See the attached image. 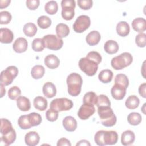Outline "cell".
<instances>
[{
  "label": "cell",
  "instance_id": "1",
  "mask_svg": "<svg viewBox=\"0 0 146 146\" xmlns=\"http://www.w3.org/2000/svg\"><path fill=\"white\" fill-rule=\"evenodd\" d=\"M117 140L118 135L114 131H98L94 136L95 143L100 146L114 145L117 143Z\"/></svg>",
  "mask_w": 146,
  "mask_h": 146
},
{
  "label": "cell",
  "instance_id": "2",
  "mask_svg": "<svg viewBox=\"0 0 146 146\" xmlns=\"http://www.w3.org/2000/svg\"><path fill=\"white\" fill-rule=\"evenodd\" d=\"M98 113L103 125L110 127L115 125L117 120L116 116L110 106L98 107Z\"/></svg>",
  "mask_w": 146,
  "mask_h": 146
},
{
  "label": "cell",
  "instance_id": "3",
  "mask_svg": "<svg viewBox=\"0 0 146 146\" xmlns=\"http://www.w3.org/2000/svg\"><path fill=\"white\" fill-rule=\"evenodd\" d=\"M83 80L82 76L77 73H71L67 78L68 94L73 96H78L81 92Z\"/></svg>",
  "mask_w": 146,
  "mask_h": 146
},
{
  "label": "cell",
  "instance_id": "4",
  "mask_svg": "<svg viewBox=\"0 0 146 146\" xmlns=\"http://www.w3.org/2000/svg\"><path fill=\"white\" fill-rule=\"evenodd\" d=\"M133 61V57L129 52H123L112 58L111 63L112 67L116 70H121L129 66Z\"/></svg>",
  "mask_w": 146,
  "mask_h": 146
},
{
  "label": "cell",
  "instance_id": "5",
  "mask_svg": "<svg viewBox=\"0 0 146 146\" xmlns=\"http://www.w3.org/2000/svg\"><path fill=\"white\" fill-rule=\"evenodd\" d=\"M80 69L87 75L94 76L98 71V64L86 57L81 58L78 63Z\"/></svg>",
  "mask_w": 146,
  "mask_h": 146
},
{
  "label": "cell",
  "instance_id": "6",
  "mask_svg": "<svg viewBox=\"0 0 146 146\" xmlns=\"http://www.w3.org/2000/svg\"><path fill=\"white\" fill-rule=\"evenodd\" d=\"M73 107V102L71 100L66 98H56L51 101L50 107L58 112L68 111Z\"/></svg>",
  "mask_w": 146,
  "mask_h": 146
},
{
  "label": "cell",
  "instance_id": "7",
  "mask_svg": "<svg viewBox=\"0 0 146 146\" xmlns=\"http://www.w3.org/2000/svg\"><path fill=\"white\" fill-rule=\"evenodd\" d=\"M44 43L45 47L51 50H59L63 44V41L55 35L48 34L42 38Z\"/></svg>",
  "mask_w": 146,
  "mask_h": 146
},
{
  "label": "cell",
  "instance_id": "8",
  "mask_svg": "<svg viewBox=\"0 0 146 146\" xmlns=\"http://www.w3.org/2000/svg\"><path fill=\"white\" fill-rule=\"evenodd\" d=\"M62 17L67 21L71 20L74 15L75 1L74 0H63L61 2Z\"/></svg>",
  "mask_w": 146,
  "mask_h": 146
},
{
  "label": "cell",
  "instance_id": "9",
  "mask_svg": "<svg viewBox=\"0 0 146 146\" xmlns=\"http://www.w3.org/2000/svg\"><path fill=\"white\" fill-rule=\"evenodd\" d=\"M18 70L14 66L7 67L1 73V83L8 86L12 83L14 79L18 75Z\"/></svg>",
  "mask_w": 146,
  "mask_h": 146
},
{
  "label": "cell",
  "instance_id": "10",
  "mask_svg": "<svg viewBox=\"0 0 146 146\" xmlns=\"http://www.w3.org/2000/svg\"><path fill=\"white\" fill-rule=\"evenodd\" d=\"M91 21L88 16L82 15L79 16L73 25V29L76 33H81L86 30L90 26Z\"/></svg>",
  "mask_w": 146,
  "mask_h": 146
},
{
  "label": "cell",
  "instance_id": "11",
  "mask_svg": "<svg viewBox=\"0 0 146 146\" xmlns=\"http://www.w3.org/2000/svg\"><path fill=\"white\" fill-rule=\"evenodd\" d=\"M95 112V108L94 105L83 103L80 107L78 116L82 120H87Z\"/></svg>",
  "mask_w": 146,
  "mask_h": 146
},
{
  "label": "cell",
  "instance_id": "12",
  "mask_svg": "<svg viewBox=\"0 0 146 146\" xmlns=\"http://www.w3.org/2000/svg\"><path fill=\"white\" fill-rule=\"evenodd\" d=\"M126 90L124 86L118 84H115L111 88V92L112 97L116 100H121L123 99L125 94H126Z\"/></svg>",
  "mask_w": 146,
  "mask_h": 146
},
{
  "label": "cell",
  "instance_id": "13",
  "mask_svg": "<svg viewBox=\"0 0 146 146\" xmlns=\"http://www.w3.org/2000/svg\"><path fill=\"white\" fill-rule=\"evenodd\" d=\"M27 41L22 37L17 38L13 44L14 51L17 53H22L25 52L27 48Z\"/></svg>",
  "mask_w": 146,
  "mask_h": 146
},
{
  "label": "cell",
  "instance_id": "14",
  "mask_svg": "<svg viewBox=\"0 0 146 146\" xmlns=\"http://www.w3.org/2000/svg\"><path fill=\"white\" fill-rule=\"evenodd\" d=\"M40 140L39 134L35 131H30L27 133L25 136V141L28 146H35Z\"/></svg>",
  "mask_w": 146,
  "mask_h": 146
},
{
  "label": "cell",
  "instance_id": "15",
  "mask_svg": "<svg viewBox=\"0 0 146 146\" xmlns=\"http://www.w3.org/2000/svg\"><path fill=\"white\" fill-rule=\"evenodd\" d=\"M0 38L2 43H10L14 38L13 32L7 28H1L0 29Z\"/></svg>",
  "mask_w": 146,
  "mask_h": 146
},
{
  "label": "cell",
  "instance_id": "16",
  "mask_svg": "<svg viewBox=\"0 0 146 146\" xmlns=\"http://www.w3.org/2000/svg\"><path fill=\"white\" fill-rule=\"evenodd\" d=\"M63 126L67 131L73 132L77 128L76 120L72 116H66L63 120Z\"/></svg>",
  "mask_w": 146,
  "mask_h": 146
},
{
  "label": "cell",
  "instance_id": "17",
  "mask_svg": "<svg viewBox=\"0 0 146 146\" xmlns=\"http://www.w3.org/2000/svg\"><path fill=\"white\" fill-rule=\"evenodd\" d=\"M135 135L133 132L131 130H127L121 134V142L124 146L132 144L135 141Z\"/></svg>",
  "mask_w": 146,
  "mask_h": 146
},
{
  "label": "cell",
  "instance_id": "18",
  "mask_svg": "<svg viewBox=\"0 0 146 146\" xmlns=\"http://www.w3.org/2000/svg\"><path fill=\"white\" fill-rule=\"evenodd\" d=\"M132 26L135 31L143 33L146 30V21L143 18H135L132 21Z\"/></svg>",
  "mask_w": 146,
  "mask_h": 146
},
{
  "label": "cell",
  "instance_id": "19",
  "mask_svg": "<svg viewBox=\"0 0 146 146\" xmlns=\"http://www.w3.org/2000/svg\"><path fill=\"white\" fill-rule=\"evenodd\" d=\"M45 65L50 69L56 68L60 64L59 58L54 54L48 55L44 58Z\"/></svg>",
  "mask_w": 146,
  "mask_h": 146
},
{
  "label": "cell",
  "instance_id": "20",
  "mask_svg": "<svg viewBox=\"0 0 146 146\" xmlns=\"http://www.w3.org/2000/svg\"><path fill=\"white\" fill-rule=\"evenodd\" d=\"M101 36L99 32L98 31H92L90 32L86 38V40L87 43L90 46H95L99 43L100 40Z\"/></svg>",
  "mask_w": 146,
  "mask_h": 146
},
{
  "label": "cell",
  "instance_id": "21",
  "mask_svg": "<svg viewBox=\"0 0 146 146\" xmlns=\"http://www.w3.org/2000/svg\"><path fill=\"white\" fill-rule=\"evenodd\" d=\"M17 105L19 110L22 111H28L31 107L30 100L23 96H20L17 99Z\"/></svg>",
  "mask_w": 146,
  "mask_h": 146
},
{
  "label": "cell",
  "instance_id": "22",
  "mask_svg": "<svg viewBox=\"0 0 146 146\" xmlns=\"http://www.w3.org/2000/svg\"><path fill=\"white\" fill-rule=\"evenodd\" d=\"M43 93L48 98H51L55 96L56 89L55 86L51 82H46L43 86Z\"/></svg>",
  "mask_w": 146,
  "mask_h": 146
},
{
  "label": "cell",
  "instance_id": "23",
  "mask_svg": "<svg viewBox=\"0 0 146 146\" xmlns=\"http://www.w3.org/2000/svg\"><path fill=\"white\" fill-rule=\"evenodd\" d=\"M130 31V27L128 23L125 21L119 22L116 26V32L120 36L125 37L127 36Z\"/></svg>",
  "mask_w": 146,
  "mask_h": 146
},
{
  "label": "cell",
  "instance_id": "24",
  "mask_svg": "<svg viewBox=\"0 0 146 146\" xmlns=\"http://www.w3.org/2000/svg\"><path fill=\"white\" fill-rule=\"evenodd\" d=\"M33 105L36 110L40 111H43L47 107V101L44 97L38 96L34 98Z\"/></svg>",
  "mask_w": 146,
  "mask_h": 146
},
{
  "label": "cell",
  "instance_id": "25",
  "mask_svg": "<svg viewBox=\"0 0 146 146\" xmlns=\"http://www.w3.org/2000/svg\"><path fill=\"white\" fill-rule=\"evenodd\" d=\"M119 45L117 43L113 40H107L104 45V51L109 54L116 53L119 50Z\"/></svg>",
  "mask_w": 146,
  "mask_h": 146
},
{
  "label": "cell",
  "instance_id": "26",
  "mask_svg": "<svg viewBox=\"0 0 146 146\" xmlns=\"http://www.w3.org/2000/svg\"><path fill=\"white\" fill-rule=\"evenodd\" d=\"M56 33L57 36L59 38H63L66 37L70 33V29L68 26L64 23H60L56 26Z\"/></svg>",
  "mask_w": 146,
  "mask_h": 146
},
{
  "label": "cell",
  "instance_id": "27",
  "mask_svg": "<svg viewBox=\"0 0 146 146\" xmlns=\"http://www.w3.org/2000/svg\"><path fill=\"white\" fill-rule=\"evenodd\" d=\"M113 78V72L108 69L103 70L98 75L99 80L103 83H108L111 82Z\"/></svg>",
  "mask_w": 146,
  "mask_h": 146
},
{
  "label": "cell",
  "instance_id": "28",
  "mask_svg": "<svg viewBox=\"0 0 146 146\" xmlns=\"http://www.w3.org/2000/svg\"><path fill=\"white\" fill-rule=\"evenodd\" d=\"M45 69L42 65H35L31 70V76L35 79L42 78L44 75Z\"/></svg>",
  "mask_w": 146,
  "mask_h": 146
},
{
  "label": "cell",
  "instance_id": "29",
  "mask_svg": "<svg viewBox=\"0 0 146 146\" xmlns=\"http://www.w3.org/2000/svg\"><path fill=\"white\" fill-rule=\"evenodd\" d=\"M140 100L139 98L135 95H131L127 99L125 104L127 108L129 110H135L139 105Z\"/></svg>",
  "mask_w": 146,
  "mask_h": 146
},
{
  "label": "cell",
  "instance_id": "30",
  "mask_svg": "<svg viewBox=\"0 0 146 146\" xmlns=\"http://www.w3.org/2000/svg\"><path fill=\"white\" fill-rule=\"evenodd\" d=\"M23 32L26 36L33 37L37 32V27L32 22L27 23L23 26Z\"/></svg>",
  "mask_w": 146,
  "mask_h": 146
},
{
  "label": "cell",
  "instance_id": "31",
  "mask_svg": "<svg viewBox=\"0 0 146 146\" xmlns=\"http://www.w3.org/2000/svg\"><path fill=\"white\" fill-rule=\"evenodd\" d=\"M16 139V132L14 129H13L8 133L2 135L1 141H3L5 145H9L13 143Z\"/></svg>",
  "mask_w": 146,
  "mask_h": 146
},
{
  "label": "cell",
  "instance_id": "32",
  "mask_svg": "<svg viewBox=\"0 0 146 146\" xmlns=\"http://www.w3.org/2000/svg\"><path fill=\"white\" fill-rule=\"evenodd\" d=\"M98 100V96L96 94L92 91L88 92L85 94L83 96V103L92 104V105H96Z\"/></svg>",
  "mask_w": 146,
  "mask_h": 146
},
{
  "label": "cell",
  "instance_id": "33",
  "mask_svg": "<svg viewBox=\"0 0 146 146\" xmlns=\"http://www.w3.org/2000/svg\"><path fill=\"white\" fill-rule=\"evenodd\" d=\"M13 129L11 122L5 118L1 119V133L2 135H6Z\"/></svg>",
  "mask_w": 146,
  "mask_h": 146
},
{
  "label": "cell",
  "instance_id": "34",
  "mask_svg": "<svg viewBox=\"0 0 146 146\" xmlns=\"http://www.w3.org/2000/svg\"><path fill=\"white\" fill-rule=\"evenodd\" d=\"M127 120L129 124L132 125H137L141 123L142 120V117L139 113L131 112L128 115L127 117Z\"/></svg>",
  "mask_w": 146,
  "mask_h": 146
},
{
  "label": "cell",
  "instance_id": "35",
  "mask_svg": "<svg viewBox=\"0 0 146 146\" xmlns=\"http://www.w3.org/2000/svg\"><path fill=\"white\" fill-rule=\"evenodd\" d=\"M46 12L50 15H53L56 13L58 10V5L56 1H50L47 2L44 6Z\"/></svg>",
  "mask_w": 146,
  "mask_h": 146
},
{
  "label": "cell",
  "instance_id": "36",
  "mask_svg": "<svg viewBox=\"0 0 146 146\" xmlns=\"http://www.w3.org/2000/svg\"><path fill=\"white\" fill-rule=\"evenodd\" d=\"M29 122L32 127L37 126L41 123L42 117L40 114L36 112H31L27 115Z\"/></svg>",
  "mask_w": 146,
  "mask_h": 146
},
{
  "label": "cell",
  "instance_id": "37",
  "mask_svg": "<svg viewBox=\"0 0 146 146\" xmlns=\"http://www.w3.org/2000/svg\"><path fill=\"white\" fill-rule=\"evenodd\" d=\"M37 23L39 27L43 29L49 27L51 25V19L46 15H42L38 19Z\"/></svg>",
  "mask_w": 146,
  "mask_h": 146
},
{
  "label": "cell",
  "instance_id": "38",
  "mask_svg": "<svg viewBox=\"0 0 146 146\" xmlns=\"http://www.w3.org/2000/svg\"><path fill=\"white\" fill-rule=\"evenodd\" d=\"M115 84L121 85L125 88H127L129 85V80L125 74H119L115 76Z\"/></svg>",
  "mask_w": 146,
  "mask_h": 146
},
{
  "label": "cell",
  "instance_id": "39",
  "mask_svg": "<svg viewBox=\"0 0 146 146\" xmlns=\"http://www.w3.org/2000/svg\"><path fill=\"white\" fill-rule=\"evenodd\" d=\"M32 49L36 52H40L45 48L43 39L35 38L32 42Z\"/></svg>",
  "mask_w": 146,
  "mask_h": 146
},
{
  "label": "cell",
  "instance_id": "40",
  "mask_svg": "<svg viewBox=\"0 0 146 146\" xmlns=\"http://www.w3.org/2000/svg\"><path fill=\"white\" fill-rule=\"evenodd\" d=\"M18 124L22 129H27L30 128L32 126L30 124L27 115H21L18 120Z\"/></svg>",
  "mask_w": 146,
  "mask_h": 146
},
{
  "label": "cell",
  "instance_id": "41",
  "mask_svg": "<svg viewBox=\"0 0 146 146\" xmlns=\"http://www.w3.org/2000/svg\"><path fill=\"white\" fill-rule=\"evenodd\" d=\"M96 105L98 107L100 106H111V102L106 95L102 94L98 96Z\"/></svg>",
  "mask_w": 146,
  "mask_h": 146
},
{
  "label": "cell",
  "instance_id": "42",
  "mask_svg": "<svg viewBox=\"0 0 146 146\" xmlns=\"http://www.w3.org/2000/svg\"><path fill=\"white\" fill-rule=\"evenodd\" d=\"M21 94V91L20 88L17 86H13L11 87L8 91L9 98L11 100L17 99L19 96H20Z\"/></svg>",
  "mask_w": 146,
  "mask_h": 146
},
{
  "label": "cell",
  "instance_id": "43",
  "mask_svg": "<svg viewBox=\"0 0 146 146\" xmlns=\"http://www.w3.org/2000/svg\"><path fill=\"white\" fill-rule=\"evenodd\" d=\"M11 14L7 11H3L0 13V23L2 25L8 24L11 20Z\"/></svg>",
  "mask_w": 146,
  "mask_h": 146
},
{
  "label": "cell",
  "instance_id": "44",
  "mask_svg": "<svg viewBox=\"0 0 146 146\" xmlns=\"http://www.w3.org/2000/svg\"><path fill=\"white\" fill-rule=\"evenodd\" d=\"M86 58H88V59H90L95 63H96L98 64H99L101 61H102V56L100 54L96 52V51H90L89 52Z\"/></svg>",
  "mask_w": 146,
  "mask_h": 146
},
{
  "label": "cell",
  "instance_id": "45",
  "mask_svg": "<svg viewBox=\"0 0 146 146\" xmlns=\"http://www.w3.org/2000/svg\"><path fill=\"white\" fill-rule=\"evenodd\" d=\"M58 115L59 114L58 111L50 108V109L46 111V117L47 120L53 122L57 120L58 117Z\"/></svg>",
  "mask_w": 146,
  "mask_h": 146
},
{
  "label": "cell",
  "instance_id": "46",
  "mask_svg": "<svg viewBox=\"0 0 146 146\" xmlns=\"http://www.w3.org/2000/svg\"><path fill=\"white\" fill-rule=\"evenodd\" d=\"M146 34L144 33H139L136 35L135 38V42L137 46L140 47H144L145 46Z\"/></svg>",
  "mask_w": 146,
  "mask_h": 146
},
{
  "label": "cell",
  "instance_id": "47",
  "mask_svg": "<svg viewBox=\"0 0 146 146\" xmlns=\"http://www.w3.org/2000/svg\"><path fill=\"white\" fill-rule=\"evenodd\" d=\"M93 2L92 0H78V5L82 10H87L92 6Z\"/></svg>",
  "mask_w": 146,
  "mask_h": 146
},
{
  "label": "cell",
  "instance_id": "48",
  "mask_svg": "<svg viewBox=\"0 0 146 146\" xmlns=\"http://www.w3.org/2000/svg\"><path fill=\"white\" fill-rule=\"evenodd\" d=\"M39 3L40 1L39 0H27L26 2V6L31 10L36 9L39 5Z\"/></svg>",
  "mask_w": 146,
  "mask_h": 146
},
{
  "label": "cell",
  "instance_id": "49",
  "mask_svg": "<svg viewBox=\"0 0 146 146\" xmlns=\"http://www.w3.org/2000/svg\"><path fill=\"white\" fill-rule=\"evenodd\" d=\"M57 145L58 146H62V145H67V146H71V144L70 141L67 139L66 138L63 137L60 139L57 143Z\"/></svg>",
  "mask_w": 146,
  "mask_h": 146
},
{
  "label": "cell",
  "instance_id": "50",
  "mask_svg": "<svg viewBox=\"0 0 146 146\" xmlns=\"http://www.w3.org/2000/svg\"><path fill=\"white\" fill-rule=\"evenodd\" d=\"M145 88H146V83H144L141 84L139 87V93L144 98H146L145 95Z\"/></svg>",
  "mask_w": 146,
  "mask_h": 146
},
{
  "label": "cell",
  "instance_id": "51",
  "mask_svg": "<svg viewBox=\"0 0 146 146\" xmlns=\"http://www.w3.org/2000/svg\"><path fill=\"white\" fill-rule=\"evenodd\" d=\"M10 3V0H5V1H0V9H3L7 7Z\"/></svg>",
  "mask_w": 146,
  "mask_h": 146
},
{
  "label": "cell",
  "instance_id": "52",
  "mask_svg": "<svg viewBox=\"0 0 146 146\" xmlns=\"http://www.w3.org/2000/svg\"><path fill=\"white\" fill-rule=\"evenodd\" d=\"M90 143L86 140H80L77 144L76 145H90Z\"/></svg>",
  "mask_w": 146,
  "mask_h": 146
},
{
  "label": "cell",
  "instance_id": "53",
  "mask_svg": "<svg viewBox=\"0 0 146 146\" xmlns=\"http://www.w3.org/2000/svg\"><path fill=\"white\" fill-rule=\"evenodd\" d=\"M3 86H4V85H3V84L1 83V84H0V86H1V98L3 97V95H5V93H6V90H5V87H3Z\"/></svg>",
  "mask_w": 146,
  "mask_h": 146
}]
</instances>
